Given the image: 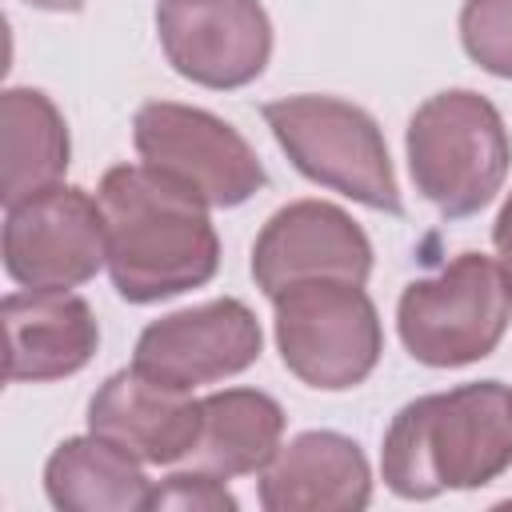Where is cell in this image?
Here are the masks:
<instances>
[{"instance_id":"1","label":"cell","mask_w":512,"mask_h":512,"mask_svg":"<svg viewBox=\"0 0 512 512\" xmlns=\"http://www.w3.org/2000/svg\"><path fill=\"white\" fill-rule=\"evenodd\" d=\"M108 236V276L128 304H160L200 288L220 268L208 204L148 164H116L96 188Z\"/></svg>"},{"instance_id":"2","label":"cell","mask_w":512,"mask_h":512,"mask_svg":"<svg viewBox=\"0 0 512 512\" xmlns=\"http://www.w3.org/2000/svg\"><path fill=\"white\" fill-rule=\"evenodd\" d=\"M512 468V388L472 380L408 400L380 448L384 484L400 500H432L500 480Z\"/></svg>"},{"instance_id":"3","label":"cell","mask_w":512,"mask_h":512,"mask_svg":"<svg viewBox=\"0 0 512 512\" xmlns=\"http://www.w3.org/2000/svg\"><path fill=\"white\" fill-rule=\"evenodd\" d=\"M404 148L416 192L444 220H464L488 208L512 164L500 108L472 88L428 96L408 120Z\"/></svg>"},{"instance_id":"4","label":"cell","mask_w":512,"mask_h":512,"mask_svg":"<svg viewBox=\"0 0 512 512\" xmlns=\"http://www.w3.org/2000/svg\"><path fill=\"white\" fill-rule=\"evenodd\" d=\"M260 116L300 176L376 212L404 216L384 132L360 104L304 92L268 100Z\"/></svg>"},{"instance_id":"5","label":"cell","mask_w":512,"mask_h":512,"mask_svg":"<svg viewBox=\"0 0 512 512\" xmlns=\"http://www.w3.org/2000/svg\"><path fill=\"white\" fill-rule=\"evenodd\" d=\"M508 320L512 284L500 260L480 252H460L440 272L412 280L396 304L400 344L428 368H464L492 356Z\"/></svg>"},{"instance_id":"6","label":"cell","mask_w":512,"mask_h":512,"mask_svg":"<svg viewBox=\"0 0 512 512\" xmlns=\"http://www.w3.org/2000/svg\"><path fill=\"white\" fill-rule=\"evenodd\" d=\"M272 328L284 368L320 392H344L372 376L384 328L364 284L304 280L272 296Z\"/></svg>"},{"instance_id":"7","label":"cell","mask_w":512,"mask_h":512,"mask_svg":"<svg viewBox=\"0 0 512 512\" xmlns=\"http://www.w3.org/2000/svg\"><path fill=\"white\" fill-rule=\"evenodd\" d=\"M132 144L140 164L176 180L208 208H236L268 184L252 144L228 120L192 104L148 100L132 120Z\"/></svg>"},{"instance_id":"8","label":"cell","mask_w":512,"mask_h":512,"mask_svg":"<svg viewBox=\"0 0 512 512\" xmlns=\"http://www.w3.org/2000/svg\"><path fill=\"white\" fill-rule=\"evenodd\" d=\"M108 264L100 200L52 184L4 208V272L20 288H76Z\"/></svg>"},{"instance_id":"9","label":"cell","mask_w":512,"mask_h":512,"mask_svg":"<svg viewBox=\"0 0 512 512\" xmlns=\"http://www.w3.org/2000/svg\"><path fill=\"white\" fill-rule=\"evenodd\" d=\"M156 36L168 64L200 88H244L272 56V20L260 0H160Z\"/></svg>"},{"instance_id":"10","label":"cell","mask_w":512,"mask_h":512,"mask_svg":"<svg viewBox=\"0 0 512 512\" xmlns=\"http://www.w3.org/2000/svg\"><path fill=\"white\" fill-rule=\"evenodd\" d=\"M260 348L264 332L256 312L236 296H220L152 320L136 340L132 368L160 384L192 392L200 384H216L252 368L260 360Z\"/></svg>"},{"instance_id":"11","label":"cell","mask_w":512,"mask_h":512,"mask_svg":"<svg viewBox=\"0 0 512 512\" xmlns=\"http://www.w3.org/2000/svg\"><path fill=\"white\" fill-rule=\"evenodd\" d=\"M368 276L372 240L328 200H292L276 208L252 244V280L268 300L304 280L364 284Z\"/></svg>"},{"instance_id":"12","label":"cell","mask_w":512,"mask_h":512,"mask_svg":"<svg viewBox=\"0 0 512 512\" xmlns=\"http://www.w3.org/2000/svg\"><path fill=\"white\" fill-rule=\"evenodd\" d=\"M4 320V380L44 384L80 372L100 344L96 312L68 288H24L0 304Z\"/></svg>"},{"instance_id":"13","label":"cell","mask_w":512,"mask_h":512,"mask_svg":"<svg viewBox=\"0 0 512 512\" xmlns=\"http://www.w3.org/2000/svg\"><path fill=\"white\" fill-rule=\"evenodd\" d=\"M200 400L140 368L112 372L88 400V432L112 440L140 464H180L200 436Z\"/></svg>"},{"instance_id":"14","label":"cell","mask_w":512,"mask_h":512,"mask_svg":"<svg viewBox=\"0 0 512 512\" xmlns=\"http://www.w3.org/2000/svg\"><path fill=\"white\" fill-rule=\"evenodd\" d=\"M372 500V468L352 436L316 428L276 448L260 472L268 512H360Z\"/></svg>"},{"instance_id":"15","label":"cell","mask_w":512,"mask_h":512,"mask_svg":"<svg viewBox=\"0 0 512 512\" xmlns=\"http://www.w3.org/2000/svg\"><path fill=\"white\" fill-rule=\"evenodd\" d=\"M200 436L184 456L188 468L232 480L264 472L284 436V408L260 388H224L200 400Z\"/></svg>"},{"instance_id":"16","label":"cell","mask_w":512,"mask_h":512,"mask_svg":"<svg viewBox=\"0 0 512 512\" xmlns=\"http://www.w3.org/2000/svg\"><path fill=\"white\" fill-rule=\"evenodd\" d=\"M72 144L52 96L40 88H4L0 96V200L4 208L60 184Z\"/></svg>"},{"instance_id":"17","label":"cell","mask_w":512,"mask_h":512,"mask_svg":"<svg viewBox=\"0 0 512 512\" xmlns=\"http://www.w3.org/2000/svg\"><path fill=\"white\" fill-rule=\"evenodd\" d=\"M44 492L60 512H136L148 508L152 480L136 456L88 432L56 444L44 464Z\"/></svg>"},{"instance_id":"18","label":"cell","mask_w":512,"mask_h":512,"mask_svg":"<svg viewBox=\"0 0 512 512\" xmlns=\"http://www.w3.org/2000/svg\"><path fill=\"white\" fill-rule=\"evenodd\" d=\"M460 44L484 72L512 80V0H464Z\"/></svg>"},{"instance_id":"19","label":"cell","mask_w":512,"mask_h":512,"mask_svg":"<svg viewBox=\"0 0 512 512\" xmlns=\"http://www.w3.org/2000/svg\"><path fill=\"white\" fill-rule=\"evenodd\" d=\"M148 508H172V512H236L240 500L224 488L220 476L184 468V472H172L160 484H152Z\"/></svg>"},{"instance_id":"20","label":"cell","mask_w":512,"mask_h":512,"mask_svg":"<svg viewBox=\"0 0 512 512\" xmlns=\"http://www.w3.org/2000/svg\"><path fill=\"white\" fill-rule=\"evenodd\" d=\"M492 248H496V260H500V268H504V276L512 284V192L500 204V216L492 224Z\"/></svg>"},{"instance_id":"21","label":"cell","mask_w":512,"mask_h":512,"mask_svg":"<svg viewBox=\"0 0 512 512\" xmlns=\"http://www.w3.org/2000/svg\"><path fill=\"white\" fill-rule=\"evenodd\" d=\"M24 4H32L40 12H80L88 0H24Z\"/></svg>"}]
</instances>
